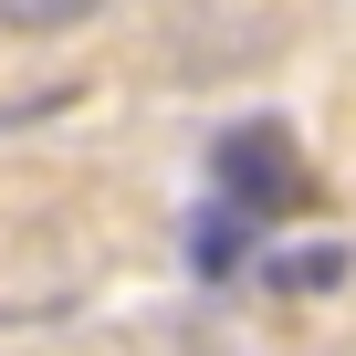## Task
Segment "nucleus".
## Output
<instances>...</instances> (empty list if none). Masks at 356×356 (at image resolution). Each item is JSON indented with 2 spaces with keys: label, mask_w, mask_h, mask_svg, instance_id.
<instances>
[{
  "label": "nucleus",
  "mask_w": 356,
  "mask_h": 356,
  "mask_svg": "<svg viewBox=\"0 0 356 356\" xmlns=\"http://www.w3.org/2000/svg\"><path fill=\"white\" fill-rule=\"evenodd\" d=\"M210 178H220V200H231L241 220H273V210L304 200V157H293L283 126H231V136L210 147Z\"/></svg>",
  "instance_id": "nucleus-1"
},
{
  "label": "nucleus",
  "mask_w": 356,
  "mask_h": 356,
  "mask_svg": "<svg viewBox=\"0 0 356 356\" xmlns=\"http://www.w3.org/2000/svg\"><path fill=\"white\" fill-rule=\"evenodd\" d=\"M241 231H252V220H241L231 200H210L200 231H189V262H200V273H231V262H241Z\"/></svg>",
  "instance_id": "nucleus-2"
},
{
  "label": "nucleus",
  "mask_w": 356,
  "mask_h": 356,
  "mask_svg": "<svg viewBox=\"0 0 356 356\" xmlns=\"http://www.w3.org/2000/svg\"><path fill=\"white\" fill-rule=\"evenodd\" d=\"M273 283H283V293H335V283H346V252H335V241H314V252H273Z\"/></svg>",
  "instance_id": "nucleus-3"
},
{
  "label": "nucleus",
  "mask_w": 356,
  "mask_h": 356,
  "mask_svg": "<svg viewBox=\"0 0 356 356\" xmlns=\"http://www.w3.org/2000/svg\"><path fill=\"white\" fill-rule=\"evenodd\" d=\"M95 11H105V0H0V32H74Z\"/></svg>",
  "instance_id": "nucleus-4"
}]
</instances>
